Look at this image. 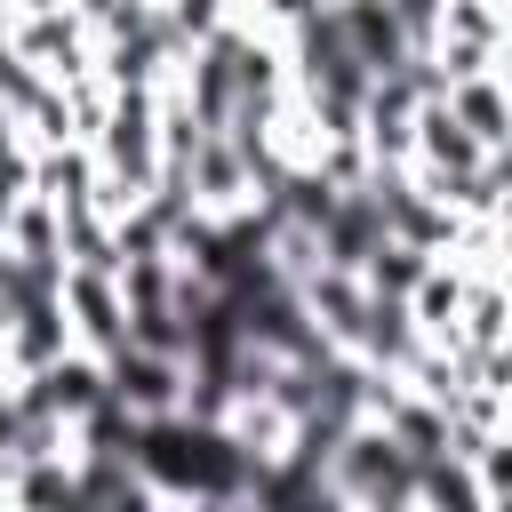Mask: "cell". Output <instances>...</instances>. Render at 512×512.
<instances>
[{"label":"cell","instance_id":"6da1fadb","mask_svg":"<svg viewBox=\"0 0 512 512\" xmlns=\"http://www.w3.org/2000/svg\"><path fill=\"white\" fill-rule=\"evenodd\" d=\"M136 464L152 480V504H168V512L176 504H192V512H248V496H256V456L224 424H208L192 408L144 416L136 424Z\"/></svg>","mask_w":512,"mask_h":512},{"label":"cell","instance_id":"7a4b0ae2","mask_svg":"<svg viewBox=\"0 0 512 512\" xmlns=\"http://www.w3.org/2000/svg\"><path fill=\"white\" fill-rule=\"evenodd\" d=\"M320 480H328V504H352V512H416V456L376 416H360V424H344L328 440Z\"/></svg>","mask_w":512,"mask_h":512},{"label":"cell","instance_id":"3957f363","mask_svg":"<svg viewBox=\"0 0 512 512\" xmlns=\"http://www.w3.org/2000/svg\"><path fill=\"white\" fill-rule=\"evenodd\" d=\"M64 320H72V344L88 352H120L128 344V288L112 264H64Z\"/></svg>","mask_w":512,"mask_h":512},{"label":"cell","instance_id":"277c9868","mask_svg":"<svg viewBox=\"0 0 512 512\" xmlns=\"http://www.w3.org/2000/svg\"><path fill=\"white\" fill-rule=\"evenodd\" d=\"M104 368H112V400L128 408V416H168V408H184V384H192V360L184 352H160V344H120V352H104Z\"/></svg>","mask_w":512,"mask_h":512},{"label":"cell","instance_id":"5b68a950","mask_svg":"<svg viewBox=\"0 0 512 512\" xmlns=\"http://www.w3.org/2000/svg\"><path fill=\"white\" fill-rule=\"evenodd\" d=\"M328 16H336L344 48H352V64H360L368 80H384V72H400V64L416 56V40H408V24L392 16V0H328Z\"/></svg>","mask_w":512,"mask_h":512},{"label":"cell","instance_id":"8992f818","mask_svg":"<svg viewBox=\"0 0 512 512\" xmlns=\"http://www.w3.org/2000/svg\"><path fill=\"white\" fill-rule=\"evenodd\" d=\"M440 96H448V112H456L488 152L512 136V88H504V72H496V64H488V72H472V80H448Z\"/></svg>","mask_w":512,"mask_h":512},{"label":"cell","instance_id":"52a82bcc","mask_svg":"<svg viewBox=\"0 0 512 512\" xmlns=\"http://www.w3.org/2000/svg\"><path fill=\"white\" fill-rule=\"evenodd\" d=\"M464 280H472V264H456V256H432V264H424V280L408 288V312H416V328H424V336H440V344H456V312H464Z\"/></svg>","mask_w":512,"mask_h":512},{"label":"cell","instance_id":"ba28073f","mask_svg":"<svg viewBox=\"0 0 512 512\" xmlns=\"http://www.w3.org/2000/svg\"><path fill=\"white\" fill-rule=\"evenodd\" d=\"M440 504H480V472H472V456H456V448L416 456V512H440Z\"/></svg>","mask_w":512,"mask_h":512},{"label":"cell","instance_id":"9c48e42d","mask_svg":"<svg viewBox=\"0 0 512 512\" xmlns=\"http://www.w3.org/2000/svg\"><path fill=\"white\" fill-rule=\"evenodd\" d=\"M424 264H432V248H416V240H400V232H384V240L368 248V264H360V280H368L376 296H408V288L424 280Z\"/></svg>","mask_w":512,"mask_h":512},{"label":"cell","instance_id":"30bf717a","mask_svg":"<svg viewBox=\"0 0 512 512\" xmlns=\"http://www.w3.org/2000/svg\"><path fill=\"white\" fill-rule=\"evenodd\" d=\"M160 16H168V32H176L184 48H200L208 32H224V24L240 16V0H160Z\"/></svg>","mask_w":512,"mask_h":512},{"label":"cell","instance_id":"8fae6325","mask_svg":"<svg viewBox=\"0 0 512 512\" xmlns=\"http://www.w3.org/2000/svg\"><path fill=\"white\" fill-rule=\"evenodd\" d=\"M472 472H480V504H512V432H488L472 448Z\"/></svg>","mask_w":512,"mask_h":512},{"label":"cell","instance_id":"7c38bea8","mask_svg":"<svg viewBox=\"0 0 512 512\" xmlns=\"http://www.w3.org/2000/svg\"><path fill=\"white\" fill-rule=\"evenodd\" d=\"M328 0H240V16H256V24H272V32H288V24H304V16H320Z\"/></svg>","mask_w":512,"mask_h":512},{"label":"cell","instance_id":"4fadbf2b","mask_svg":"<svg viewBox=\"0 0 512 512\" xmlns=\"http://www.w3.org/2000/svg\"><path fill=\"white\" fill-rule=\"evenodd\" d=\"M488 272L512 280V208H496V248H488Z\"/></svg>","mask_w":512,"mask_h":512},{"label":"cell","instance_id":"5bb4252c","mask_svg":"<svg viewBox=\"0 0 512 512\" xmlns=\"http://www.w3.org/2000/svg\"><path fill=\"white\" fill-rule=\"evenodd\" d=\"M496 72H504V88H512V32H504V48H496Z\"/></svg>","mask_w":512,"mask_h":512}]
</instances>
